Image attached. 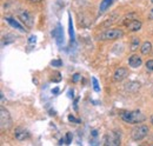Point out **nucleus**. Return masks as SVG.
<instances>
[{
  "label": "nucleus",
  "instance_id": "18",
  "mask_svg": "<svg viewBox=\"0 0 153 146\" xmlns=\"http://www.w3.org/2000/svg\"><path fill=\"white\" fill-rule=\"evenodd\" d=\"M139 45H140V40H139V38L132 36V40H131V51H132V52L137 51L138 47H139Z\"/></svg>",
  "mask_w": 153,
  "mask_h": 146
},
{
  "label": "nucleus",
  "instance_id": "15",
  "mask_svg": "<svg viewBox=\"0 0 153 146\" xmlns=\"http://www.w3.org/2000/svg\"><path fill=\"white\" fill-rule=\"evenodd\" d=\"M68 33L71 36V41H74V28H73V22H72L71 14H68Z\"/></svg>",
  "mask_w": 153,
  "mask_h": 146
},
{
  "label": "nucleus",
  "instance_id": "27",
  "mask_svg": "<svg viewBox=\"0 0 153 146\" xmlns=\"http://www.w3.org/2000/svg\"><path fill=\"white\" fill-rule=\"evenodd\" d=\"M58 92H59V87H56V89L52 90V93H54V94H57Z\"/></svg>",
  "mask_w": 153,
  "mask_h": 146
},
{
  "label": "nucleus",
  "instance_id": "7",
  "mask_svg": "<svg viewBox=\"0 0 153 146\" xmlns=\"http://www.w3.org/2000/svg\"><path fill=\"white\" fill-rule=\"evenodd\" d=\"M52 36L56 39V41H57V44L59 46L62 45V42H64V32H62V27H61L60 24H58L57 27L52 31Z\"/></svg>",
  "mask_w": 153,
  "mask_h": 146
},
{
  "label": "nucleus",
  "instance_id": "23",
  "mask_svg": "<svg viewBox=\"0 0 153 146\" xmlns=\"http://www.w3.org/2000/svg\"><path fill=\"white\" fill-rule=\"evenodd\" d=\"M71 142H72V134H71V132H67V134H66V144H71Z\"/></svg>",
  "mask_w": 153,
  "mask_h": 146
},
{
  "label": "nucleus",
  "instance_id": "25",
  "mask_svg": "<svg viewBox=\"0 0 153 146\" xmlns=\"http://www.w3.org/2000/svg\"><path fill=\"white\" fill-rule=\"evenodd\" d=\"M36 40H37V39H36V36H30V39H28V41H30L31 44H33V42L36 44Z\"/></svg>",
  "mask_w": 153,
  "mask_h": 146
},
{
  "label": "nucleus",
  "instance_id": "16",
  "mask_svg": "<svg viewBox=\"0 0 153 146\" xmlns=\"http://www.w3.org/2000/svg\"><path fill=\"white\" fill-rule=\"evenodd\" d=\"M135 17H137L135 13H128V14H126V16L124 17V19H123V21H121V25H126V26H127L132 20L135 19Z\"/></svg>",
  "mask_w": 153,
  "mask_h": 146
},
{
  "label": "nucleus",
  "instance_id": "24",
  "mask_svg": "<svg viewBox=\"0 0 153 146\" xmlns=\"http://www.w3.org/2000/svg\"><path fill=\"white\" fill-rule=\"evenodd\" d=\"M68 120H70V121H73V123H76V124H79V123H80V120H79V119H76V118H74L72 114H71V115H68Z\"/></svg>",
  "mask_w": 153,
  "mask_h": 146
},
{
  "label": "nucleus",
  "instance_id": "3",
  "mask_svg": "<svg viewBox=\"0 0 153 146\" xmlns=\"http://www.w3.org/2000/svg\"><path fill=\"white\" fill-rule=\"evenodd\" d=\"M150 130L146 125H138L132 130V139L135 140V142H140L143 140L147 134H149Z\"/></svg>",
  "mask_w": 153,
  "mask_h": 146
},
{
  "label": "nucleus",
  "instance_id": "31",
  "mask_svg": "<svg viewBox=\"0 0 153 146\" xmlns=\"http://www.w3.org/2000/svg\"><path fill=\"white\" fill-rule=\"evenodd\" d=\"M92 146H99V143H98V142H94V143H93V145Z\"/></svg>",
  "mask_w": 153,
  "mask_h": 146
},
{
  "label": "nucleus",
  "instance_id": "29",
  "mask_svg": "<svg viewBox=\"0 0 153 146\" xmlns=\"http://www.w3.org/2000/svg\"><path fill=\"white\" fill-rule=\"evenodd\" d=\"M97 134H98L97 130H93V131H92V136H93V137H97Z\"/></svg>",
  "mask_w": 153,
  "mask_h": 146
},
{
  "label": "nucleus",
  "instance_id": "28",
  "mask_svg": "<svg viewBox=\"0 0 153 146\" xmlns=\"http://www.w3.org/2000/svg\"><path fill=\"white\" fill-rule=\"evenodd\" d=\"M30 2H34V4H37V2H41L42 0H28Z\"/></svg>",
  "mask_w": 153,
  "mask_h": 146
},
{
  "label": "nucleus",
  "instance_id": "14",
  "mask_svg": "<svg viewBox=\"0 0 153 146\" xmlns=\"http://www.w3.org/2000/svg\"><path fill=\"white\" fill-rule=\"evenodd\" d=\"M114 0H101V2H100V6H99V14H101V13H104L111 5H112V2H113Z\"/></svg>",
  "mask_w": 153,
  "mask_h": 146
},
{
  "label": "nucleus",
  "instance_id": "13",
  "mask_svg": "<svg viewBox=\"0 0 153 146\" xmlns=\"http://www.w3.org/2000/svg\"><path fill=\"white\" fill-rule=\"evenodd\" d=\"M140 51H141V53L144 55H147L151 53V51H152V44L150 42V41H145V42H143V45H141V47H140Z\"/></svg>",
  "mask_w": 153,
  "mask_h": 146
},
{
  "label": "nucleus",
  "instance_id": "26",
  "mask_svg": "<svg viewBox=\"0 0 153 146\" xmlns=\"http://www.w3.org/2000/svg\"><path fill=\"white\" fill-rule=\"evenodd\" d=\"M149 18L151 19V20H153V8L150 11V14H149Z\"/></svg>",
  "mask_w": 153,
  "mask_h": 146
},
{
  "label": "nucleus",
  "instance_id": "4",
  "mask_svg": "<svg viewBox=\"0 0 153 146\" xmlns=\"http://www.w3.org/2000/svg\"><path fill=\"white\" fill-rule=\"evenodd\" d=\"M0 125H1V130L5 131V130H8L12 125V119H11V115H10V112L6 109L1 107L0 110Z\"/></svg>",
  "mask_w": 153,
  "mask_h": 146
},
{
  "label": "nucleus",
  "instance_id": "5",
  "mask_svg": "<svg viewBox=\"0 0 153 146\" xmlns=\"http://www.w3.org/2000/svg\"><path fill=\"white\" fill-rule=\"evenodd\" d=\"M104 146H120V134L115 131L110 132L105 137V145Z\"/></svg>",
  "mask_w": 153,
  "mask_h": 146
},
{
  "label": "nucleus",
  "instance_id": "9",
  "mask_svg": "<svg viewBox=\"0 0 153 146\" xmlns=\"http://www.w3.org/2000/svg\"><path fill=\"white\" fill-rule=\"evenodd\" d=\"M127 75H128L127 69H125V67H119V69L115 70L114 74H113V81H115V83L123 81Z\"/></svg>",
  "mask_w": 153,
  "mask_h": 146
},
{
  "label": "nucleus",
  "instance_id": "19",
  "mask_svg": "<svg viewBox=\"0 0 153 146\" xmlns=\"http://www.w3.org/2000/svg\"><path fill=\"white\" fill-rule=\"evenodd\" d=\"M92 83H93V90L96 92H100V87H99V84H98V80L93 77L92 78Z\"/></svg>",
  "mask_w": 153,
  "mask_h": 146
},
{
  "label": "nucleus",
  "instance_id": "17",
  "mask_svg": "<svg viewBox=\"0 0 153 146\" xmlns=\"http://www.w3.org/2000/svg\"><path fill=\"white\" fill-rule=\"evenodd\" d=\"M118 18H119V17H118V14H117V13H112L110 18L107 19L104 24H101V26H108V25H112V24H114L115 21H117V19Z\"/></svg>",
  "mask_w": 153,
  "mask_h": 146
},
{
  "label": "nucleus",
  "instance_id": "32",
  "mask_svg": "<svg viewBox=\"0 0 153 146\" xmlns=\"http://www.w3.org/2000/svg\"><path fill=\"white\" fill-rule=\"evenodd\" d=\"M151 121H152V124H153V118H152V119H151Z\"/></svg>",
  "mask_w": 153,
  "mask_h": 146
},
{
  "label": "nucleus",
  "instance_id": "2",
  "mask_svg": "<svg viewBox=\"0 0 153 146\" xmlns=\"http://www.w3.org/2000/svg\"><path fill=\"white\" fill-rule=\"evenodd\" d=\"M124 36V31L120 28H111V30H106L102 33L99 34L100 40H115L119 39Z\"/></svg>",
  "mask_w": 153,
  "mask_h": 146
},
{
  "label": "nucleus",
  "instance_id": "30",
  "mask_svg": "<svg viewBox=\"0 0 153 146\" xmlns=\"http://www.w3.org/2000/svg\"><path fill=\"white\" fill-rule=\"evenodd\" d=\"M70 98H73V90L72 91H70V95H68Z\"/></svg>",
  "mask_w": 153,
  "mask_h": 146
},
{
  "label": "nucleus",
  "instance_id": "8",
  "mask_svg": "<svg viewBox=\"0 0 153 146\" xmlns=\"http://www.w3.org/2000/svg\"><path fill=\"white\" fill-rule=\"evenodd\" d=\"M14 137H16V139H17V140L22 142V140L28 139V138L31 137V134H30V132H28L26 128L17 127L16 128V131H14Z\"/></svg>",
  "mask_w": 153,
  "mask_h": 146
},
{
  "label": "nucleus",
  "instance_id": "12",
  "mask_svg": "<svg viewBox=\"0 0 153 146\" xmlns=\"http://www.w3.org/2000/svg\"><path fill=\"white\" fill-rule=\"evenodd\" d=\"M5 20L12 26V27H14V28H17V30H19V31H21V32H26L27 30L26 28H24V26L21 25V24H19L16 19H13V18H11V17H6L5 18Z\"/></svg>",
  "mask_w": 153,
  "mask_h": 146
},
{
  "label": "nucleus",
  "instance_id": "6",
  "mask_svg": "<svg viewBox=\"0 0 153 146\" xmlns=\"http://www.w3.org/2000/svg\"><path fill=\"white\" fill-rule=\"evenodd\" d=\"M18 17L19 19L25 24V26H27L28 28H31L33 26V17L31 16V13L26 10H20L18 12Z\"/></svg>",
  "mask_w": 153,
  "mask_h": 146
},
{
  "label": "nucleus",
  "instance_id": "21",
  "mask_svg": "<svg viewBox=\"0 0 153 146\" xmlns=\"http://www.w3.org/2000/svg\"><path fill=\"white\" fill-rule=\"evenodd\" d=\"M146 69H147L149 71L153 72V59H151V60H147V61H146Z\"/></svg>",
  "mask_w": 153,
  "mask_h": 146
},
{
  "label": "nucleus",
  "instance_id": "33",
  "mask_svg": "<svg viewBox=\"0 0 153 146\" xmlns=\"http://www.w3.org/2000/svg\"><path fill=\"white\" fill-rule=\"evenodd\" d=\"M151 2H152V4H153V0H151Z\"/></svg>",
  "mask_w": 153,
  "mask_h": 146
},
{
  "label": "nucleus",
  "instance_id": "11",
  "mask_svg": "<svg viewBox=\"0 0 153 146\" xmlns=\"http://www.w3.org/2000/svg\"><path fill=\"white\" fill-rule=\"evenodd\" d=\"M141 26H143L141 21H140V20L134 19V20H132V21H131L126 27H127V30H128L130 32H138V31L141 28Z\"/></svg>",
  "mask_w": 153,
  "mask_h": 146
},
{
  "label": "nucleus",
  "instance_id": "20",
  "mask_svg": "<svg viewBox=\"0 0 153 146\" xmlns=\"http://www.w3.org/2000/svg\"><path fill=\"white\" fill-rule=\"evenodd\" d=\"M51 65L54 66V67H60V66H62V61L59 60V59H57V60H52V61H51Z\"/></svg>",
  "mask_w": 153,
  "mask_h": 146
},
{
  "label": "nucleus",
  "instance_id": "10",
  "mask_svg": "<svg viewBox=\"0 0 153 146\" xmlns=\"http://www.w3.org/2000/svg\"><path fill=\"white\" fill-rule=\"evenodd\" d=\"M128 64H130V66L131 67H133V69H137V67H140L141 66V64H143V59H141V57L138 54H132L130 57V59H128Z\"/></svg>",
  "mask_w": 153,
  "mask_h": 146
},
{
  "label": "nucleus",
  "instance_id": "1",
  "mask_svg": "<svg viewBox=\"0 0 153 146\" xmlns=\"http://www.w3.org/2000/svg\"><path fill=\"white\" fill-rule=\"evenodd\" d=\"M120 117L126 124H132V125L145 120V115L140 111H126V112H123Z\"/></svg>",
  "mask_w": 153,
  "mask_h": 146
},
{
  "label": "nucleus",
  "instance_id": "22",
  "mask_svg": "<svg viewBox=\"0 0 153 146\" xmlns=\"http://www.w3.org/2000/svg\"><path fill=\"white\" fill-rule=\"evenodd\" d=\"M80 77H81V75H80L79 73H74L73 77H72V81H73V83H78L79 79H80Z\"/></svg>",
  "mask_w": 153,
  "mask_h": 146
}]
</instances>
